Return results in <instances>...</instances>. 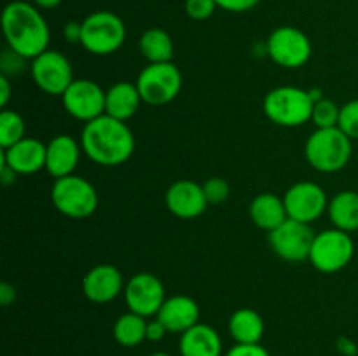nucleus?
I'll use <instances>...</instances> for the list:
<instances>
[{
  "mask_svg": "<svg viewBox=\"0 0 358 356\" xmlns=\"http://www.w3.org/2000/svg\"><path fill=\"white\" fill-rule=\"evenodd\" d=\"M63 38L69 44H80V38H83V23H79V21H69L63 27Z\"/></svg>",
  "mask_w": 358,
  "mask_h": 356,
  "instance_id": "nucleus-35",
  "label": "nucleus"
},
{
  "mask_svg": "<svg viewBox=\"0 0 358 356\" xmlns=\"http://www.w3.org/2000/svg\"><path fill=\"white\" fill-rule=\"evenodd\" d=\"M327 215L332 227L350 234L355 232L358 230V192H338L334 198L329 199Z\"/></svg>",
  "mask_w": 358,
  "mask_h": 356,
  "instance_id": "nucleus-24",
  "label": "nucleus"
},
{
  "mask_svg": "<svg viewBox=\"0 0 358 356\" xmlns=\"http://www.w3.org/2000/svg\"><path fill=\"white\" fill-rule=\"evenodd\" d=\"M168 334L166 327L154 316V320L147 321V341L150 342H159Z\"/></svg>",
  "mask_w": 358,
  "mask_h": 356,
  "instance_id": "nucleus-36",
  "label": "nucleus"
},
{
  "mask_svg": "<svg viewBox=\"0 0 358 356\" xmlns=\"http://www.w3.org/2000/svg\"><path fill=\"white\" fill-rule=\"evenodd\" d=\"M124 300L131 313L152 318L159 313L161 306L166 300V292L157 276L150 272H138L126 283Z\"/></svg>",
  "mask_w": 358,
  "mask_h": 356,
  "instance_id": "nucleus-14",
  "label": "nucleus"
},
{
  "mask_svg": "<svg viewBox=\"0 0 358 356\" xmlns=\"http://www.w3.org/2000/svg\"><path fill=\"white\" fill-rule=\"evenodd\" d=\"M217 7L215 0H185V13L191 20L205 21L215 14Z\"/></svg>",
  "mask_w": 358,
  "mask_h": 356,
  "instance_id": "nucleus-32",
  "label": "nucleus"
},
{
  "mask_svg": "<svg viewBox=\"0 0 358 356\" xmlns=\"http://www.w3.org/2000/svg\"><path fill=\"white\" fill-rule=\"evenodd\" d=\"M136 87L142 101L152 107L171 103L180 94L184 79L173 61L149 63L136 77Z\"/></svg>",
  "mask_w": 358,
  "mask_h": 356,
  "instance_id": "nucleus-8",
  "label": "nucleus"
},
{
  "mask_svg": "<svg viewBox=\"0 0 358 356\" xmlns=\"http://www.w3.org/2000/svg\"><path fill=\"white\" fill-rule=\"evenodd\" d=\"M31 2H34L41 10H49V9H55V7H58L63 0H31Z\"/></svg>",
  "mask_w": 358,
  "mask_h": 356,
  "instance_id": "nucleus-41",
  "label": "nucleus"
},
{
  "mask_svg": "<svg viewBox=\"0 0 358 356\" xmlns=\"http://www.w3.org/2000/svg\"><path fill=\"white\" fill-rule=\"evenodd\" d=\"M336 348L341 353L343 356H357L358 355V346L353 339L350 337H339L336 342Z\"/></svg>",
  "mask_w": 358,
  "mask_h": 356,
  "instance_id": "nucleus-38",
  "label": "nucleus"
},
{
  "mask_svg": "<svg viewBox=\"0 0 358 356\" xmlns=\"http://www.w3.org/2000/svg\"><path fill=\"white\" fill-rule=\"evenodd\" d=\"M112 332L115 342L122 348H136L147 341V318L128 311L115 320Z\"/></svg>",
  "mask_w": 358,
  "mask_h": 356,
  "instance_id": "nucleus-26",
  "label": "nucleus"
},
{
  "mask_svg": "<svg viewBox=\"0 0 358 356\" xmlns=\"http://www.w3.org/2000/svg\"><path fill=\"white\" fill-rule=\"evenodd\" d=\"M2 31L7 47L30 61L49 49L51 30L35 3L24 0L7 3L2 10Z\"/></svg>",
  "mask_w": 358,
  "mask_h": 356,
  "instance_id": "nucleus-2",
  "label": "nucleus"
},
{
  "mask_svg": "<svg viewBox=\"0 0 358 356\" xmlns=\"http://www.w3.org/2000/svg\"><path fill=\"white\" fill-rule=\"evenodd\" d=\"M156 318L170 334H184L199 323V306L189 295H171L166 297Z\"/></svg>",
  "mask_w": 358,
  "mask_h": 356,
  "instance_id": "nucleus-19",
  "label": "nucleus"
},
{
  "mask_svg": "<svg viewBox=\"0 0 358 356\" xmlns=\"http://www.w3.org/2000/svg\"><path fill=\"white\" fill-rule=\"evenodd\" d=\"M353 255H355V241L352 234L332 227L315 234L308 260L317 271L324 274H334L348 267L350 262L353 260Z\"/></svg>",
  "mask_w": 358,
  "mask_h": 356,
  "instance_id": "nucleus-7",
  "label": "nucleus"
},
{
  "mask_svg": "<svg viewBox=\"0 0 358 356\" xmlns=\"http://www.w3.org/2000/svg\"><path fill=\"white\" fill-rule=\"evenodd\" d=\"M80 45L93 56H110L126 40V24L112 10H94L84 17Z\"/></svg>",
  "mask_w": 358,
  "mask_h": 356,
  "instance_id": "nucleus-5",
  "label": "nucleus"
},
{
  "mask_svg": "<svg viewBox=\"0 0 358 356\" xmlns=\"http://www.w3.org/2000/svg\"><path fill=\"white\" fill-rule=\"evenodd\" d=\"M308 164L320 173H338L345 170L353 156V140L341 129L322 128L315 129L304 147Z\"/></svg>",
  "mask_w": 358,
  "mask_h": 356,
  "instance_id": "nucleus-3",
  "label": "nucleus"
},
{
  "mask_svg": "<svg viewBox=\"0 0 358 356\" xmlns=\"http://www.w3.org/2000/svg\"><path fill=\"white\" fill-rule=\"evenodd\" d=\"M315 232L310 223L287 218L275 230L268 232V241L275 255L289 264H301L310 258Z\"/></svg>",
  "mask_w": 358,
  "mask_h": 356,
  "instance_id": "nucleus-11",
  "label": "nucleus"
},
{
  "mask_svg": "<svg viewBox=\"0 0 358 356\" xmlns=\"http://www.w3.org/2000/svg\"><path fill=\"white\" fill-rule=\"evenodd\" d=\"M227 327L236 344H261L266 330L262 316L250 307H241L234 311Z\"/></svg>",
  "mask_w": 358,
  "mask_h": 356,
  "instance_id": "nucleus-23",
  "label": "nucleus"
},
{
  "mask_svg": "<svg viewBox=\"0 0 358 356\" xmlns=\"http://www.w3.org/2000/svg\"><path fill=\"white\" fill-rule=\"evenodd\" d=\"M45 150L48 143L24 136L9 149H2V164L9 166L17 175H35L45 170Z\"/></svg>",
  "mask_w": 358,
  "mask_h": 356,
  "instance_id": "nucleus-17",
  "label": "nucleus"
},
{
  "mask_svg": "<svg viewBox=\"0 0 358 356\" xmlns=\"http://www.w3.org/2000/svg\"><path fill=\"white\" fill-rule=\"evenodd\" d=\"M142 103L136 84L126 80L115 82L105 93V114L122 122H128L140 110Z\"/></svg>",
  "mask_w": 358,
  "mask_h": 356,
  "instance_id": "nucleus-21",
  "label": "nucleus"
},
{
  "mask_svg": "<svg viewBox=\"0 0 358 356\" xmlns=\"http://www.w3.org/2000/svg\"><path fill=\"white\" fill-rule=\"evenodd\" d=\"M80 145L87 159L103 168L124 164L135 152V135L126 122L103 114L84 124Z\"/></svg>",
  "mask_w": 358,
  "mask_h": 356,
  "instance_id": "nucleus-1",
  "label": "nucleus"
},
{
  "mask_svg": "<svg viewBox=\"0 0 358 356\" xmlns=\"http://www.w3.org/2000/svg\"><path fill=\"white\" fill-rule=\"evenodd\" d=\"M0 177H2L0 180H2L3 185H10V184H14V181H16V178L20 177V175H17L14 170H10L9 166L2 164V166H0Z\"/></svg>",
  "mask_w": 358,
  "mask_h": 356,
  "instance_id": "nucleus-40",
  "label": "nucleus"
},
{
  "mask_svg": "<svg viewBox=\"0 0 358 356\" xmlns=\"http://www.w3.org/2000/svg\"><path fill=\"white\" fill-rule=\"evenodd\" d=\"M266 52L282 68H301L311 58V40L303 30L290 24L275 28L266 40Z\"/></svg>",
  "mask_w": 358,
  "mask_h": 356,
  "instance_id": "nucleus-9",
  "label": "nucleus"
},
{
  "mask_svg": "<svg viewBox=\"0 0 358 356\" xmlns=\"http://www.w3.org/2000/svg\"><path fill=\"white\" fill-rule=\"evenodd\" d=\"M180 356H222V339L219 332L205 323H198L180 334Z\"/></svg>",
  "mask_w": 358,
  "mask_h": 356,
  "instance_id": "nucleus-20",
  "label": "nucleus"
},
{
  "mask_svg": "<svg viewBox=\"0 0 358 356\" xmlns=\"http://www.w3.org/2000/svg\"><path fill=\"white\" fill-rule=\"evenodd\" d=\"M10 98H13V84H10L9 77L0 73V107L7 108Z\"/></svg>",
  "mask_w": 358,
  "mask_h": 356,
  "instance_id": "nucleus-37",
  "label": "nucleus"
},
{
  "mask_svg": "<svg viewBox=\"0 0 358 356\" xmlns=\"http://www.w3.org/2000/svg\"><path fill=\"white\" fill-rule=\"evenodd\" d=\"M339 114H341V107L336 101L329 100V98H322V100L315 101L311 122L318 129L336 128L339 124Z\"/></svg>",
  "mask_w": 358,
  "mask_h": 356,
  "instance_id": "nucleus-28",
  "label": "nucleus"
},
{
  "mask_svg": "<svg viewBox=\"0 0 358 356\" xmlns=\"http://www.w3.org/2000/svg\"><path fill=\"white\" fill-rule=\"evenodd\" d=\"M226 356H271L261 344H234Z\"/></svg>",
  "mask_w": 358,
  "mask_h": 356,
  "instance_id": "nucleus-34",
  "label": "nucleus"
},
{
  "mask_svg": "<svg viewBox=\"0 0 358 356\" xmlns=\"http://www.w3.org/2000/svg\"><path fill=\"white\" fill-rule=\"evenodd\" d=\"M138 49L149 63L171 61L175 52L173 38L163 28H149L138 40Z\"/></svg>",
  "mask_w": 358,
  "mask_h": 356,
  "instance_id": "nucleus-25",
  "label": "nucleus"
},
{
  "mask_svg": "<svg viewBox=\"0 0 358 356\" xmlns=\"http://www.w3.org/2000/svg\"><path fill=\"white\" fill-rule=\"evenodd\" d=\"M248 215H250L252 222L266 232L275 230L289 218L283 198L273 194V192H262V194L255 195L248 206Z\"/></svg>",
  "mask_w": 358,
  "mask_h": 356,
  "instance_id": "nucleus-22",
  "label": "nucleus"
},
{
  "mask_svg": "<svg viewBox=\"0 0 358 356\" xmlns=\"http://www.w3.org/2000/svg\"><path fill=\"white\" fill-rule=\"evenodd\" d=\"M203 191H205L206 201L210 206H219L229 199L231 187L224 178L220 177H212L203 184Z\"/></svg>",
  "mask_w": 358,
  "mask_h": 356,
  "instance_id": "nucleus-29",
  "label": "nucleus"
},
{
  "mask_svg": "<svg viewBox=\"0 0 358 356\" xmlns=\"http://www.w3.org/2000/svg\"><path fill=\"white\" fill-rule=\"evenodd\" d=\"M124 278L115 265L98 264L83 279V293L90 302L108 304L124 293Z\"/></svg>",
  "mask_w": 358,
  "mask_h": 356,
  "instance_id": "nucleus-16",
  "label": "nucleus"
},
{
  "mask_svg": "<svg viewBox=\"0 0 358 356\" xmlns=\"http://www.w3.org/2000/svg\"><path fill=\"white\" fill-rule=\"evenodd\" d=\"M313 105L310 91L296 86H280L266 94L262 108L273 124L282 128H299L311 121Z\"/></svg>",
  "mask_w": 358,
  "mask_h": 356,
  "instance_id": "nucleus-4",
  "label": "nucleus"
},
{
  "mask_svg": "<svg viewBox=\"0 0 358 356\" xmlns=\"http://www.w3.org/2000/svg\"><path fill=\"white\" fill-rule=\"evenodd\" d=\"M27 136V124L17 112L3 108L0 114V147L9 149Z\"/></svg>",
  "mask_w": 358,
  "mask_h": 356,
  "instance_id": "nucleus-27",
  "label": "nucleus"
},
{
  "mask_svg": "<svg viewBox=\"0 0 358 356\" xmlns=\"http://www.w3.org/2000/svg\"><path fill=\"white\" fill-rule=\"evenodd\" d=\"M217 7L222 10H227V13L233 14H241V13H248L254 7L259 6L261 0H215Z\"/></svg>",
  "mask_w": 358,
  "mask_h": 356,
  "instance_id": "nucleus-33",
  "label": "nucleus"
},
{
  "mask_svg": "<svg viewBox=\"0 0 358 356\" xmlns=\"http://www.w3.org/2000/svg\"><path fill=\"white\" fill-rule=\"evenodd\" d=\"M338 128L348 138L358 140V98L343 105L341 114H339Z\"/></svg>",
  "mask_w": 358,
  "mask_h": 356,
  "instance_id": "nucleus-30",
  "label": "nucleus"
},
{
  "mask_svg": "<svg viewBox=\"0 0 358 356\" xmlns=\"http://www.w3.org/2000/svg\"><path fill=\"white\" fill-rule=\"evenodd\" d=\"M149 356H170V355H168V353H152V355Z\"/></svg>",
  "mask_w": 358,
  "mask_h": 356,
  "instance_id": "nucleus-42",
  "label": "nucleus"
},
{
  "mask_svg": "<svg viewBox=\"0 0 358 356\" xmlns=\"http://www.w3.org/2000/svg\"><path fill=\"white\" fill-rule=\"evenodd\" d=\"M98 201L94 185L76 173L58 178L51 187L52 206L72 220L90 218L98 209Z\"/></svg>",
  "mask_w": 358,
  "mask_h": 356,
  "instance_id": "nucleus-6",
  "label": "nucleus"
},
{
  "mask_svg": "<svg viewBox=\"0 0 358 356\" xmlns=\"http://www.w3.org/2000/svg\"><path fill=\"white\" fill-rule=\"evenodd\" d=\"M83 154V145L69 135H56L45 150V171L55 180L73 175Z\"/></svg>",
  "mask_w": 358,
  "mask_h": 356,
  "instance_id": "nucleus-18",
  "label": "nucleus"
},
{
  "mask_svg": "<svg viewBox=\"0 0 358 356\" xmlns=\"http://www.w3.org/2000/svg\"><path fill=\"white\" fill-rule=\"evenodd\" d=\"M105 93L94 80L73 79L62 94V105L70 117L87 124L105 114Z\"/></svg>",
  "mask_w": 358,
  "mask_h": 356,
  "instance_id": "nucleus-12",
  "label": "nucleus"
},
{
  "mask_svg": "<svg viewBox=\"0 0 358 356\" xmlns=\"http://www.w3.org/2000/svg\"><path fill=\"white\" fill-rule=\"evenodd\" d=\"M30 73L35 86L49 96L62 98L66 87L73 82L72 63L63 52L55 49H48L31 59Z\"/></svg>",
  "mask_w": 358,
  "mask_h": 356,
  "instance_id": "nucleus-10",
  "label": "nucleus"
},
{
  "mask_svg": "<svg viewBox=\"0 0 358 356\" xmlns=\"http://www.w3.org/2000/svg\"><path fill=\"white\" fill-rule=\"evenodd\" d=\"M289 218L303 223H313L327 213L329 198L324 187L315 181H297L283 194Z\"/></svg>",
  "mask_w": 358,
  "mask_h": 356,
  "instance_id": "nucleus-13",
  "label": "nucleus"
},
{
  "mask_svg": "<svg viewBox=\"0 0 358 356\" xmlns=\"http://www.w3.org/2000/svg\"><path fill=\"white\" fill-rule=\"evenodd\" d=\"M164 205L171 215L182 220L198 218L210 206L203 185L192 180H177L171 184L164 194Z\"/></svg>",
  "mask_w": 358,
  "mask_h": 356,
  "instance_id": "nucleus-15",
  "label": "nucleus"
},
{
  "mask_svg": "<svg viewBox=\"0 0 358 356\" xmlns=\"http://www.w3.org/2000/svg\"><path fill=\"white\" fill-rule=\"evenodd\" d=\"M27 58H23L21 54L14 52L13 49L7 47L6 51L2 52V56H0V70H2V75L9 77V79L13 75H20V73L27 68Z\"/></svg>",
  "mask_w": 358,
  "mask_h": 356,
  "instance_id": "nucleus-31",
  "label": "nucleus"
},
{
  "mask_svg": "<svg viewBox=\"0 0 358 356\" xmlns=\"http://www.w3.org/2000/svg\"><path fill=\"white\" fill-rule=\"evenodd\" d=\"M14 300H16V288L7 281L0 283V304L7 307L14 304Z\"/></svg>",
  "mask_w": 358,
  "mask_h": 356,
  "instance_id": "nucleus-39",
  "label": "nucleus"
}]
</instances>
